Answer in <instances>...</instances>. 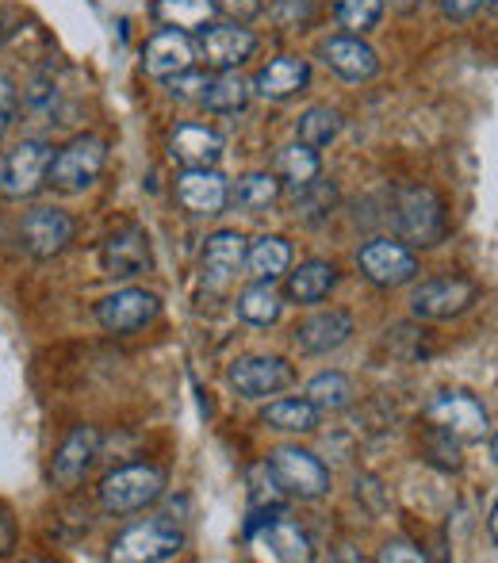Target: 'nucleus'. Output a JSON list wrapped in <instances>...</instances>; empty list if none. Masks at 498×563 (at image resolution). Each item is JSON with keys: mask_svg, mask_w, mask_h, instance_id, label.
I'll list each match as a JSON object with an SVG mask.
<instances>
[{"mask_svg": "<svg viewBox=\"0 0 498 563\" xmlns=\"http://www.w3.org/2000/svg\"><path fill=\"white\" fill-rule=\"evenodd\" d=\"M165 495V472L157 464H126L104 475L100 483V506L115 518L123 514H139L154 506Z\"/></svg>", "mask_w": 498, "mask_h": 563, "instance_id": "nucleus-1", "label": "nucleus"}, {"mask_svg": "<svg viewBox=\"0 0 498 563\" xmlns=\"http://www.w3.org/2000/svg\"><path fill=\"white\" fill-rule=\"evenodd\" d=\"M104 165H108V142L100 134H77L74 142H66L51 157L46 185H54L58 192H85V188L97 185Z\"/></svg>", "mask_w": 498, "mask_h": 563, "instance_id": "nucleus-2", "label": "nucleus"}, {"mask_svg": "<svg viewBox=\"0 0 498 563\" xmlns=\"http://www.w3.org/2000/svg\"><path fill=\"white\" fill-rule=\"evenodd\" d=\"M180 549H185V533L177 529V521L162 514V518H146L115 537L108 556L115 563H162L180 556Z\"/></svg>", "mask_w": 498, "mask_h": 563, "instance_id": "nucleus-3", "label": "nucleus"}, {"mask_svg": "<svg viewBox=\"0 0 498 563\" xmlns=\"http://www.w3.org/2000/svg\"><path fill=\"white\" fill-rule=\"evenodd\" d=\"M425 426L449 433V438L461 441V445L491 438V415H487L484 402L468 391H441L438 399L425 407Z\"/></svg>", "mask_w": 498, "mask_h": 563, "instance_id": "nucleus-4", "label": "nucleus"}, {"mask_svg": "<svg viewBox=\"0 0 498 563\" xmlns=\"http://www.w3.org/2000/svg\"><path fill=\"white\" fill-rule=\"evenodd\" d=\"M395 223H399V238L414 250V245H438L445 238V203L433 188H402L395 200Z\"/></svg>", "mask_w": 498, "mask_h": 563, "instance_id": "nucleus-5", "label": "nucleus"}, {"mask_svg": "<svg viewBox=\"0 0 498 563\" xmlns=\"http://www.w3.org/2000/svg\"><path fill=\"white\" fill-rule=\"evenodd\" d=\"M54 146L43 139H23L15 150H8L0 162V196L4 200H31L46 185Z\"/></svg>", "mask_w": 498, "mask_h": 563, "instance_id": "nucleus-6", "label": "nucleus"}, {"mask_svg": "<svg viewBox=\"0 0 498 563\" xmlns=\"http://www.w3.org/2000/svg\"><path fill=\"white\" fill-rule=\"evenodd\" d=\"M268 472L276 475V483L284 487L288 498H303V503H314L330 490V467L322 464L314 452L284 445L268 456Z\"/></svg>", "mask_w": 498, "mask_h": 563, "instance_id": "nucleus-7", "label": "nucleus"}, {"mask_svg": "<svg viewBox=\"0 0 498 563\" xmlns=\"http://www.w3.org/2000/svg\"><path fill=\"white\" fill-rule=\"evenodd\" d=\"M357 268L376 288H402L418 276V257L399 238H373V242L361 245Z\"/></svg>", "mask_w": 498, "mask_h": 563, "instance_id": "nucleus-8", "label": "nucleus"}, {"mask_svg": "<svg viewBox=\"0 0 498 563\" xmlns=\"http://www.w3.org/2000/svg\"><path fill=\"white\" fill-rule=\"evenodd\" d=\"M479 299V288L464 276H441V280H425L422 288L410 296V314L425 322H445L456 314L472 311Z\"/></svg>", "mask_w": 498, "mask_h": 563, "instance_id": "nucleus-9", "label": "nucleus"}, {"mask_svg": "<svg viewBox=\"0 0 498 563\" xmlns=\"http://www.w3.org/2000/svg\"><path fill=\"white\" fill-rule=\"evenodd\" d=\"M253 544V552H257L261 560H276V563H307L314 556L311 549V537L303 533V529L296 526L291 518H284V514H273L268 521H261L257 529L246 537Z\"/></svg>", "mask_w": 498, "mask_h": 563, "instance_id": "nucleus-10", "label": "nucleus"}, {"mask_svg": "<svg viewBox=\"0 0 498 563\" xmlns=\"http://www.w3.org/2000/svg\"><path fill=\"white\" fill-rule=\"evenodd\" d=\"M196 43L188 31H177V27H162L150 35L146 51H142V69H146L154 81H173L177 74L196 66Z\"/></svg>", "mask_w": 498, "mask_h": 563, "instance_id": "nucleus-11", "label": "nucleus"}, {"mask_svg": "<svg viewBox=\"0 0 498 563\" xmlns=\"http://www.w3.org/2000/svg\"><path fill=\"white\" fill-rule=\"evenodd\" d=\"M157 311H162V299H157L154 291L123 288V291H115V296L100 299L97 319L108 334H134V330H142L146 322H154Z\"/></svg>", "mask_w": 498, "mask_h": 563, "instance_id": "nucleus-12", "label": "nucleus"}, {"mask_svg": "<svg viewBox=\"0 0 498 563\" xmlns=\"http://www.w3.org/2000/svg\"><path fill=\"white\" fill-rule=\"evenodd\" d=\"M23 250L38 261H51L74 242V219L58 208H31L20 227Z\"/></svg>", "mask_w": 498, "mask_h": 563, "instance_id": "nucleus-13", "label": "nucleus"}, {"mask_svg": "<svg viewBox=\"0 0 498 563\" xmlns=\"http://www.w3.org/2000/svg\"><path fill=\"white\" fill-rule=\"evenodd\" d=\"M100 265L115 280H134V276H146L154 268V253H150V238L142 227H126L120 234H112L100 250Z\"/></svg>", "mask_w": 498, "mask_h": 563, "instance_id": "nucleus-14", "label": "nucleus"}, {"mask_svg": "<svg viewBox=\"0 0 498 563\" xmlns=\"http://www.w3.org/2000/svg\"><path fill=\"white\" fill-rule=\"evenodd\" d=\"M177 200L192 216H223L231 203V185L219 169H185L177 177Z\"/></svg>", "mask_w": 498, "mask_h": 563, "instance_id": "nucleus-15", "label": "nucleus"}, {"mask_svg": "<svg viewBox=\"0 0 498 563\" xmlns=\"http://www.w3.org/2000/svg\"><path fill=\"white\" fill-rule=\"evenodd\" d=\"M231 384L246 399H268L291 384V364H284L280 356H242L231 364Z\"/></svg>", "mask_w": 498, "mask_h": 563, "instance_id": "nucleus-16", "label": "nucleus"}, {"mask_svg": "<svg viewBox=\"0 0 498 563\" xmlns=\"http://www.w3.org/2000/svg\"><path fill=\"white\" fill-rule=\"evenodd\" d=\"M100 452V433L92 426H77L66 441H62L58 456H54V467H51V479L58 490H74L77 483L89 475L92 460Z\"/></svg>", "mask_w": 498, "mask_h": 563, "instance_id": "nucleus-17", "label": "nucleus"}, {"mask_svg": "<svg viewBox=\"0 0 498 563\" xmlns=\"http://www.w3.org/2000/svg\"><path fill=\"white\" fill-rule=\"evenodd\" d=\"M169 154L185 169H215L223 162V134L208 123H180L169 139Z\"/></svg>", "mask_w": 498, "mask_h": 563, "instance_id": "nucleus-18", "label": "nucleus"}, {"mask_svg": "<svg viewBox=\"0 0 498 563\" xmlns=\"http://www.w3.org/2000/svg\"><path fill=\"white\" fill-rule=\"evenodd\" d=\"M257 51V35L242 23H226V27H203V38L196 46L211 69H239L250 54Z\"/></svg>", "mask_w": 498, "mask_h": 563, "instance_id": "nucleus-19", "label": "nucleus"}, {"mask_svg": "<svg viewBox=\"0 0 498 563\" xmlns=\"http://www.w3.org/2000/svg\"><path fill=\"white\" fill-rule=\"evenodd\" d=\"M242 265H246V238L239 230H219V234L208 238V245H203V284L211 291L231 288Z\"/></svg>", "mask_w": 498, "mask_h": 563, "instance_id": "nucleus-20", "label": "nucleus"}, {"mask_svg": "<svg viewBox=\"0 0 498 563\" xmlns=\"http://www.w3.org/2000/svg\"><path fill=\"white\" fill-rule=\"evenodd\" d=\"M311 85V62L299 54H284L273 58L265 69H257V77L250 81L253 97L261 100H291L296 92H303Z\"/></svg>", "mask_w": 498, "mask_h": 563, "instance_id": "nucleus-21", "label": "nucleus"}, {"mask_svg": "<svg viewBox=\"0 0 498 563\" xmlns=\"http://www.w3.org/2000/svg\"><path fill=\"white\" fill-rule=\"evenodd\" d=\"M322 62L345 81H373L379 74V54L361 35H334L322 43Z\"/></svg>", "mask_w": 498, "mask_h": 563, "instance_id": "nucleus-22", "label": "nucleus"}, {"mask_svg": "<svg viewBox=\"0 0 498 563\" xmlns=\"http://www.w3.org/2000/svg\"><path fill=\"white\" fill-rule=\"evenodd\" d=\"M350 338H353V314L337 311V307L311 314V319H303L296 327V345H299V353H307V356L334 353V349H342Z\"/></svg>", "mask_w": 498, "mask_h": 563, "instance_id": "nucleus-23", "label": "nucleus"}, {"mask_svg": "<svg viewBox=\"0 0 498 563\" xmlns=\"http://www.w3.org/2000/svg\"><path fill=\"white\" fill-rule=\"evenodd\" d=\"M246 273L253 280H265V284H276L284 273L291 268V245L276 234H261L246 242Z\"/></svg>", "mask_w": 498, "mask_h": 563, "instance_id": "nucleus-24", "label": "nucleus"}, {"mask_svg": "<svg viewBox=\"0 0 498 563\" xmlns=\"http://www.w3.org/2000/svg\"><path fill=\"white\" fill-rule=\"evenodd\" d=\"M288 276V299L299 307H314L330 296V288L337 284V268L330 261H303L296 273H284Z\"/></svg>", "mask_w": 498, "mask_h": 563, "instance_id": "nucleus-25", "label": "nucleus"}, {"mask_svg": "<svg viewBox=\"0 0 498 563\" xmlns=\"http://www.w3.org/2000/svg\"><path fill=\"white\" fill-rule=\"evenodd\" d=\"M284 510H288V495H284V487L276 483V475L268 472V464L253 467V472H250V521H246V537L261 526V521H268L273 514H284Z\"/></svg>", "mask_w": 498, "mask_h": 563, "instance_id": "nucleus-26", "label": "nucleus"}, {"mask_svg": "<svg viewBox=\"0 0 498 563\" xmlns=\"http://www.w3.org/2000/svg\"><path fill=\"white\" fill-rule=\"evenodd\" d=\"M154 15L165 23V27H177V31L196 35V31L211 27V20L219 15V4L215 0H157Z\"/></svg>", "mask_w": 498, "mask_h": 563, "instance_id": "nucleus-27", "label": "nucleus"}, {"mask_svg": "<svg viewBox=\"0 0 498 563\" xmlns=\"http://www.w3.org/2000/svg\"><path fill=\"white\" fill-rule=\"evenodd\" d=\"M276 177H280V185H288L291 192L303 185H311L314 177H322V157L319 150L303 146V142H291V146H284L280 154H276Z\"/></svg>", "mask_w": 498, "mask_h": 563, "instance_id": "nucleus-28", "label": "nucleus"}, {"mask_svg": "<svg viewBox=\"0 0 498 563\" xmlns=\"http://www.w3.org/2000/svg\"><path fill=\"white\" fill-rule=\"evenodd\" d=\"M250 100H253V89H250L246 77H242L239 69H219L208 85L203 108H208V112H219V115H234V112H242Z\"/></svg>", "mask_w": 498, "mask_h": 563, "instance_id": "nucleus-29", "label": "nucleus"}, {"mask_svg": "<svg viewBox=\"0 0 498 563\" xmlns=\"http://www.w3.org/2000/svg\"><path fill=\"white\" fill-rule=\"evenodd\" d=\"M353 384L350 376H342V372H319V376L307 384V395L303 399L311 402L319 415H337V410L353 407Z\"/></svg>", "mask_w": 498, "mask_h": 563, "instance_id": "nucleus-30", "label": "nucleus"}, {"mask_svg": "<svg viewBox=\"0 0 498 563\" xmlns=\"http://www.w3.org/2000/svg\"><path fill=\"white\" fill-rule=\"evenodd\" d=\"M234 311H239V319H242V322H250V327H273V322L280 319L284 303H280V296H276L273 284L253 280L250 288L239 296Z\"/></svg>", "mask_w": 498, "mask_h": 563, "instance_id": "nucleus-31", "label": "nucleus"}, {"mask_svg": "<svg viewBox=\"0 0 498 563\" xmlns=\"http://www.w3.org/2000/svg\"><path fill=\"white\" fill-rule=\"evenodd\" d=\"M265 426L280 433H314L319 430V410L307 399H276L265 407Z\"/></svg>", "mask_w": 498, "mask_h": 563, "instance_id": "nucleus-32", "label": "nucleus"}, {"mask_svg": "<svg viewBox=\"0 0 498 563\" xmlns=\"http://www.w3.org/2000/svg\"><path fill=\"white\" fill-rule=\"evenodd\" d=\"M296 134H299V142H303V146H311V150L330 146V142L342 134V112H337V108H330V104L307 108V112L299 115V123H296Z\"/></svg>", "mask_w": 498, "mask_h": 563, "instance_id": "nucleus-33", "label": "nucleus"}, {"mask_svg": "<svg viewBox=\"0 0 498 563\" xmlns=\"http://www.w3.org/2000/svg\"><path fill=\"white\" fill-rule=\"evenodd\" d=\"M296 219H303L307 227H319L322 219H330L334 216V208H337V188L330 185V180H319L314 177L311 185H303V188H296Z\"/></svg>", "mask_w": 498, "mask_h": 563, "instance_id": "nucleus-34", "label": "nucleus"}, {"mask_svg": "<svg viewBox=\"0 0 498 563\" xmlns=\"http://www.w3.org/2000/svg\"><path fill=\"white\" fill-rule=\"evenodd\" d=\"M280 192H284V185L276 173H250V177H242L239 185L231 188V200L246 211H268L280 200Z\"/></svg>", "mask_w": 498, "mask_h": 563, "instance_id": "nucleus-35", "label": "nucleus"}, {"mask_svg": "<svg viewBox=\"0 0 498 563\" xmlns=\"http://www.w3.org/2000/svg\"><path fill=\"white\" fill-rule=\"evenodd\" d=\"M384 15V0H337V23L345 35H365Z\"/></svg>", "mask_w": 498, "mask_h": 563, "instance_id": "nucleus-36", "label": "nucleus"}, {"mask_svg": "<svg viewBox=\"0 0 498 563\" xmlns=\"http://www.w3.org/2000/svg\"><path fill=\"white\" fill-rule=\"evenodd\" d=\"M425 460H430V464H438L441 472H461V464H464L461 441H453L449 433L430 430V426H425Z\"/></svg>", "mask_w": 498, "mask_h": 563, "instance_id": "nucleus-37", "label": "nucleus"}, {"mask_svg": "<svg viewBox=\"0 0 498 563\" xmlns=\"http://www.w3.org/2000/svg\"><path fill=\"white\" fill-rule=\"evenodd\" d=\"M169 85V92L177 100H185V104H200L203 108V97H208V85H211V74H200V69H185V74H177Z\"/></svg>", "mask_w": 498, "mask_h": 563, "instance_id": "nucleus-38", "label": "nucleus"}, {"mask_svg": "<svg viewBox=\"0 0 498 563\" xmlns=\"http://www.w3.org/2000/svg\"><path fill=\"white\" fill-rule=\"evenodd\" d=\"M215 4H219V12H223V15H231V23H242V27H250V23L265 12V4H261V0H215Z\"/></svg>", "mask_w": 498, "mask_h": 563, "instance_id": "nucleus-39", "label": "nucleus"}, {"mask_svg": "<svg viewBox=\"0 0 498 563\" xmlns=\"http://www.w3.org/2000/svg\"><path fill=\"white\" fill-rule=\"evenodd\" d=\"M15 108H20V92H15V81L8 74H0V139H4L8 126H12Z\"/></svg>", "mask_w": 498, "mask_h": 563, "instance_id": "nucleus-40", "label": "nucleus"}, {"mask_svg": "<svg viewBox=\"0 0 498 563\" xmlns=\"http://www.w3.org/2000/svg\"><path fill=\"white\" fill-rule=\"evenodd\" d=\"M425 549H418V544L410 541H387L384 552H379V563H425Z\"/></svg>", "mask_w": 498, "mask_h": 563, "instance_id": "nucleus-41", "label": "nucleus"}, {"mask_svg": "<svg viewBox=\"0 0 498 563\" xmlns=\"http://www.w3.org/2000/svg\"><path fill=\"white\" fill-rule=\"evenodd\" d=\"M484 4H491V0H441V12L453 23H468L472 15L484 12Z\"/></svg>", "mask_w": 498, "mask_h": 563, "instance_id": "nucleus-42", "label": "nucleus"}, {"mask_svg": "<svg viewBox=\"0 0 498 563\" xmlns=\"http://www.w3.org/2000/svg\"><path fill=\"white\" fill-rule=\"evenodd\" d=\"M12 544H15V521H12V514L0 506V556L12 552Z\"/></svg>", "mask_w": 498, "mask_h": 563, "instance_id": "nucleus-43", "label": "nucleus"}, {"mask_svg": "<svg viewBox=\"0 0 498 563\" xmlns=\"http://www.w3.org/2000/svg\"><path fill=\"white\" fill-rule=\"evenodd\" d=\"M395 8H399V12H410V8H418L422 4V0H391Z\"/></svg>", "mask_w": 498, "mask_h": 563, "instance_id": "nucleus-44", "label": "nucleus"}, {"mask_svg": "<svg viewBox=\"0 0 498 563\" xmlns=\"http://www.w3.org/2000/svg\"><path fill=\"white\" fill-rule=\"evenodd\" d=\"M0 43H4V12H0Z\"/></svg>", "mask_w": 498, "mask_h": 563, "instance_id": "nucleus-45", "label": "nucleus"}]
</instances>
